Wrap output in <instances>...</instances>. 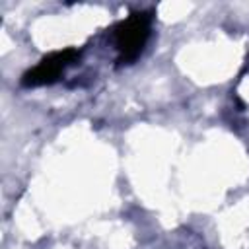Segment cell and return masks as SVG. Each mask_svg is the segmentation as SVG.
Masks as SVG:
<instances>
[{
    "instance_id": "cell-2",
    "label": "cell",
    "mask_w": 249,
    "mask_h": 249,
    "mask_svg": "<svg viewBox=\"0 0 249 249\" xmlns=\"http://www.w3.org/2000/svg\"><path fill=\"white\" fill-rule=\"evenodd\" d=\"M80 51L78 49H64L47 54L41 58L31 70H27L21 76V86L25 88H37V86H47L58 80V76L78 60Z\"/></svg>"
},
{
    "instance_id": "cell-1",
    "label": "cell",
    "mask_w": 249,
    "mask_h": 249,
    "mask_svg": "<svg viewBox=\"0 0 249 249\" xmlns=\"http://www.w3.org/2000/svg\"><path fill=\"white\" fill-rule=\"evenodd\" d=\"M150 25H152L150 12H136V14H130L126 19H123L113 29V39L119 51L121 64L132 62L142 53L150 37Z\"/></svg>"
}]
</instances>
